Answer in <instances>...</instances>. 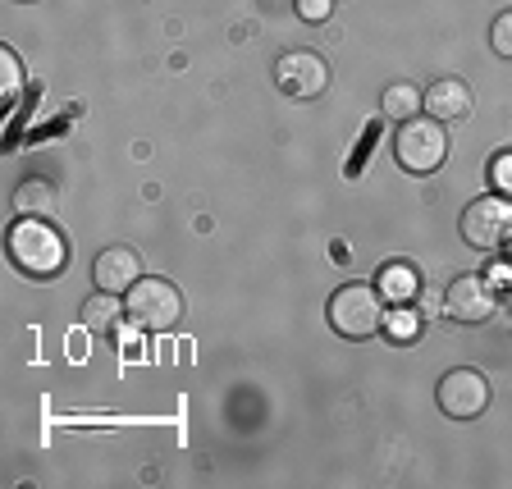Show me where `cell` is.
<instances>
[{
  "mask_svg": "<svg viewBox=\"0 0 512 489\" xmlns=\"http://www.w3.org/2000/svg\"><path fill=\"white\" fill-rule=\"evenodd\" d=\"M124 316L128 311L119 302V293H96V298L83 302V330H92V334H115Z\"/></svg>",
  "mask_w": 512,
  "mask_h": 489,
  "instance_id": "4fadbf2b",
  "label": "cell"
},
{
  "mask_svg": "<svg viewBox=\"0 0 512 489\" xmlns=\"http://www.w3.org/2000/svg\"><path fill=\"white\" fill-rule=\"evenodd\" d=\"M14 215L19 220H51L55 206H60V192H55L51 179H23L14 188Z\"/></svg>",
  "mask_w": 512,
  "mask_h": 489,
  "instance_id": "8fae6325",
  "label": "cell"
},
{
  "mask_svg": "<svg viewBox=\"0 0 512 489\" xmlns=\"http://www.w3.org/2000/svg\"><path fill=\"white\" fill-rule=\"evenodd\" d=\"M444 311H448V320H458V325H485V320L499 311V293H494L490 279L458 275L444 288Z\"/></svg>",
  "mask_w": 512,
  "mask_h": 489,
  "instance_id": "ba28073f",
  "label": "cell"
},
{
  "mask_svg": "<svg viewBox=\"0 0 512 489\" xmlns=\"http://www.w3.org/2000/svg\"><path fill=\"white\" fill-rule=\"evenodd\" d=\"M490 183L503 192V197H512V151H503L499 160H494V170H490Z\"/></svg>",
  "mask_w": 512,
  "mask_h": 489,
  "instance_id": "e0dca14e",
  "label": "cell"
},
{
  "mask_svg": "<svg viewBox=\"0 0 512 489\" xmlns=\"http://www.w3.org/2000/svg\"><path fill=\"white\" fill-rule=\"evenodd\" d=\"M435 403L444 416L453 421H476L485 407H490V380L471 366H458V371H448L435 389Z\"/></svg>",
  "mask_w": 512,
  "mask_h": 489,
  "instance_id": "8992f818",
  "label": "cell"
},
{
  "mask_svg": "<svg viewBox=\"0 0 512 489\" xmlns=\"http://www.w3.org/2000/svg\"><path fill=\"white\" fill-rule=\"evenodd\" d=\"M421 330H426V320H421V311L416 307H394V311H384V330L380 334H389L394 343H416L421 339Z\"/></svg>",
  "mask_w": 512,
  "mask_h": 489,
  "instance_id": "9a60e30c",
  "label": "cell"
},
{
  "mask_svg": "<svg viewBox=\"0 0 512 489\" xmlns=\"http://www.w3.org/2000/svg\"><path fill=\"white\" fill-rule=\"evenodd\" d=\"M458 229H462V243L476 247V252H503V247H512V197H503V192L476 197L462 211Z\"/></svg>",
  "mask_w": 512,
  "mask_h": 489,
  "instance_id": "5b68a950",
  "label": "cell"
},
{
  "mask_svg": "<svg viewBox=\"0 0 512 489\" xmlns=\"http://www.w3.org/2000/svg\"><path fill=\"white\" fill-rule=\"evenodd\" d=\"M275 83L293 101H316L330 87V64L320 60L316 51H288L275 60Z\"/></svg>",
  "mask_w": 512,
  "mask_h": 489,
  "instance_id": "52a82bcc",
  "label": "cell"
},
{
  "mask_svg": "<svg viewBox=\"0 0 512 489\" xmlns=\"http://www.w3.org/2000/svg\"><path fill=\"white\" fill-rule=\"evenodd\" d=\"M92 279L101 293H128L142 279V256L133 247H106V252L96 256Z\"/></svg>",
  "mask_w": 512,
  "mask_h": 489,
  "instance_id": "9c48e42d",
  "label": "cell"
},
{
  "mask_svg": "<svg viewBox=\"0 0 512 489\" xmlns=\"http://www.w3.org/2000/svg\"><path fill=\"white\" fill-rule=\"evenodd\" d=\"M0 64H5V96H14L23 87V74H19V60H14L10 51L0 55Z\"/></svg>",
  "mask_w": 512,
  "mask_h": 489,
  "instance_id": "d6986e66",
  "label": "cell"
},
{
  "mask_svg": "<svg viewBox=\"0 0 512 489\" xmlns=\"http://www.w3.org/2000/svg\"><path fill=\"white\" fill-rule=\"evenodd\" d=\"M490 46H494V55L512 60V10H503L499 19L490 23Z\"/></svg>",
  "mask_w": 512,
  "mask_h": 489,
  "instance_id": "2e32d148",
  "label": "cell"
},
{
  "mask_svg": "<svg viewBox=\"0 0 512 489\" xmlns=\"http://www.w3.org/2000/svg\"><path fill=\"white\" fill-rule=\"evenodd\" d=\"M394 156L407 174H435L448 160V133L435 115H412L398 124Z\"/></svg>",
  "mask_w": 512,
  "mask_h": 489,
  "instance_id": "277c9868",
  "label": "cell"
},
{
  "mask_svg": "<svg viewBox=\"0 0 512 489\" xmlns=\"http://www.w3.org/2000/svg\"><path fill=\"white\" fill-rule=\"evenodd\" d=\"M380 110L389 119H398V124H403V119H412V115H421V110H426V96L416 92L412 83H389V87H384V96H380Z\"/></svg>",
  "mask_w": 512,
  "mask_h": 489,
  "instance_id": "5bb4252c",
  "label": "cell"
},
{
  "mask_svg": "<svg viewBox=\"0 0 512 489\" xmlns=\"http://www.w3.org/2000/svg\"><path fill=\"white\" fill-rule=\"evenodd\" d=\"M439 311H444V298H435V293L421 288V316H439Z\"/></svg>",
  "mask_w": 512,
  "mask_h": 489,
  "instance_id": "ffe728a7",
  "label": "cell"
},
{
  "mask_svg": "<svg viewBox=\"0 0 512 489\" xmlns=\"http://www.w3.org/2000/svg\"><path fill=\"white\" fill-rule=\"evenodd\" d=\"M19 5H28V0H19Z\"/></svg>",
  "mask_w": 512,
  "mask_h": 489,
  "instance_id": "7402d4cb",
  "label": "cell"
},
{
  "mask_svg": "<svg viewBox=\"0 0 512 489\" xmlns=\"http://www.w3.org/2000/svg\"><path fill=\"white\" fill-rule=\"evenodd\" d=\"M325 316H330V330L343 339H371L384 330V293L375 284H343Z\"/></svg>",
  "mask_w": 512,
  "mask_h": 489,
  "instance_id": "7a4b0ae2",
  "label": "cell"
},
{
  "mask_svg": "<svg viewBox=\"0 0 512 489\" xmlns=\"http://www.w3.org/2000/svg\"><path fill=\"white\" fill-rule=\"evenodd\" d=\"M508 311H512V288H508Z\"/></svg>",
  "mask_w": 512,
  "mask_h": 489,
  "instance_id": "44dd1931",
  "label": "cell"
},
{
  "mask_svg": "<svg viewBox=\"0 0 512 489\" xmlns=\"http://www.w3.org/2000/svg\"><path fill=\"white\" fill-rule=\"evenodd\" d=\"M384 293V302H394V307H403V302H416L421 298V275H416L412 266H403V261H394V266L380 270V284H375Z\"/></svg>",
  "mask_w": 512,
  "mask_h": 489,
  "instance_id": "7c38bea8",
  "label": "cell"
},
{
  "mask_svg": "<svg viewBox=\"0 0 512 489\" xmlns=\"http://www.w3.org/2000/svg\"><path fill=\"white\" fill-rule=\"evenodd\" d=\"M14 266L32 279H55L64 270V238L46 220H19L10 229Z\"/></svg>",
  "mask_w": 512,
  "mask_h": 489,
  "instance_id": "3957f363",
  "label": "cell"
},
{
  "mask_svg": "<svg viewBox=\"0 0 512 489\" xmlns=\"http://www.w3.org/2000/svg\"><path fill=\"white\" fill-rule=\"evenodd\" d=\"M426 110L439 119V124H453V119L471 115V87L462 78H439L426 92Z\"/></svg>",
  "mask_w": 512,
  "mask_h": 489,
  "instance_id": "30bf717a",
  "label": "cell"
},
{
  "mask_svg": "<svg viewBox=\"0 0 512 489\" xmlns=\"http://www.w3.org/2000/svg\"><path fill=\"white\" fill-rule=\"evenodd\" d=\"M124 311H128V325H138V330H147V334L179 330V320H183V293L170 284V279L142 275L138 284L124 293Z\"/></svg>",
  "mask_w": 512,
  "mask_h": 489,
  "instance_id": "6da1fadb",
  "label": "cell"
},
{
  "mask_svg": "<svg viewBox=\"0 0 512 489\" xmlns=\"http://www.w3.org/2000/svg\"><path fill=\"white\" fill-rule=\"evenodd\" d=\"M334 14V0H298V19L307 23H325Z\"/></svg>",
  "mask_w": 512,
  "mask_h": 489,
  "instance_id": "ac0fdd59",
  "label": "cell"
}]
</instances>
